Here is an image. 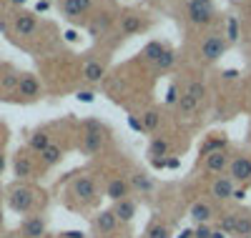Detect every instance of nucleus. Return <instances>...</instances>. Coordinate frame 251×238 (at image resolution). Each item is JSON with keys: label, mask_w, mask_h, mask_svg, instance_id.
<instances>
[{"label": "nucleus", "mask_w": 251, "mask_h": 238, "mask_svg": "<svg viewBox=\"0 0 251 238\" xmlns=\"http://www.w3.org/2000/svg\"><path fill=\"white\" fill-rule=\"evenodd\" d=\"M96 226H98L100 233H113L116 226H118V218L113 215V211H103V213L96 215Z\"/></svg>", "instance_id": "6ab92c4d"}, {"label": "nucleus", "mask_w": 251, "mask_h": 238, "mask_svg": "<svg viewBox=\"0 0 251 238\" xmlns=\"http://www.w3.org/2000/svg\"><path fill=\"white\" fill-rule=\"evenodd\" d=\"M60 238H86V236H83L80 231H63Z\"/></svg>", "instance_id": "58836bf2"}, {"label": "nucleus", "mask_w": 251, "mask_h": 238, "mask_svg": "<svg viewBox=\"0 0 251 238\" xmlns=\"http://www.w3.org/2000/svg\"><path fill=\"white\" fill-rule=\"evenodd\" d=\"M33 203H35L33 188H28V186H10V188H8V206H10L15 213H28V211H33Z\"/></svg>", "instance_id": "f257e3e1"}, {"label": "nucleus", "mask_w": 251, "mask_h": 238, "mask_svg": "<svg viewBox=\"0 0 251 238\" xmlns=\"http://www.w3.org/2000/svg\"><path fill=\"white\" fill-rule=\"evenodd\" d=\"M5 166H8V158H5V153H3V150H0V176L5 173Z\"/></svg>", "instance_id": "37998d69"}, {"label": "nucleus", "mask_w": 251, "mask_h": 238, "mask_svg": "<svg viewBox=\"0 0 251 238\" xmlns=\"http://www.w3.org/2000/svg\"><path fill=\"white\" fill-rule=\"evenodd\" d=\"M103 73H106V68H103L98 60L88 63V66H86V71H83V75H86V80H91V83H98V80L103 78Z\"/></svg>", "instance_id": "b1692460"}, {"label": "nucleus", "mask_w": 251, "mask_h": 238, "mask_svg": "<svg viewBox=\"0 0 251 238\" xmlns=\"http://www.w3.org/2000/svg\"><path fill=\"white\" fill-rule=\"evenodd\" d=\"M186 95L188 98H194L196 103L206 95V88H203V83L201 80H194V83H188V91H186Z\"/></svg>", "instance_id": "c85d7f7f"}, {"label": "nucleus", "mask_w": 251, "mask_h": 238, "mask_svg": "<svg viewBox=\"0 0 251 238\" xmlns=\"http://www.w3.org/2000/svg\"><path fill=\"white\" fill-rule=\"evenodd\" d=\"M73 196H75L80 203H96V198H98L96 181L88 178V176H78V178L73 181Z\"/></svg>", "instance_id": "7ed1b4c3"}, {"label": "nucleus", "mask_w": 251, "mask_h": 238, "mask_svg": "<svg viewBox=\"0 0 251 238\" xmlns=\"http://www.w3.org/2000/svg\"><path fill=\"white\" fill-rule=\"evenodd\" d=\"M93 98H96V95H93L91 91H80V93H78V100H80V103H93Z\"/></svg>", "instance_id": "e433bc0d"}, {"label": "nucleus", "mask_w": 251, "mask_h": 238, "mask_svg": "<svg viewBox=\"0 0 251 238\" xmlns=\"http://www.w3.org/2000/svg\"><path fill=\"white\" fill-rule=\"evenodd\" d=\"M151 166L161 170V168H166V158H151Z\"/></svg>", "instance_id": "a19ab883"}, {"label": "nucleus", "mask_w": 251, "mask_h": 238, "mask_svg": "<svg viewBox=\"0 0 251 238\" xmlns=\"http://www.w3.org/2000/svg\"><path fill=\"white\" fill-rule=\"evenodd\" d=\"M60 158H63V150H60V145H55V143H50L43 153H40V161H43V166H55V163H60Z\"/></svg>", "instance_id": "412c9836"}, {"label": "nucleus", "mask_w": 251, "mask_h": 238, "mask_svg": "<svg viewBox=\"0 0 251 238\" xmlns=\"http://www.w3.org/2000/svg\"><path fill=\"white\" fill-rule=\"evenodd\" d=\"M128 125L133 128V131H143V123L138 118H133V116H128Z\"/></svg>", "instance_id": "4c0bfd02"}, {"label": "nucleus", "mask_w": 251, "mask_h": 238, "mask_svg": "<svg viewBox=\"0 0 251 238\" xmlns=\"http://www.w3.org/2000/svg\"><path fill=\"white\" fill-rule=\"evenodd\" d=\"M178 238H194V231H183Z\"/></svg>", "instance_id": "de8ad7c7"}, {"label": "nucleus", "mask_w": 251, "mask_h": 238, "mask_svg": "<svg viewBox=\"0 0 251 238\" xmlns=\"http://www.w3.org/2000/svg\"><path fill=\"white\" fill-rule=\"evenodd\" d=\"M224 53H226V38H221V35H208V38L201 43V55H203V60H208V63L219 60Z\"/></svg>", "instance_id": "20e7f679"}, {"label": "nucleus", "mask_w": 251, "mask_h": 238, "mask_svg": "<svg viewBox=\"0 0 251 238\" xmlns=\"http://www.w3.org/2000/svg\"><path fill=\"white\" fill-rule=\"evenodd\" d=\"M178 166H181V161H178V158H166V168H174V170H176Z\"/></svg>", "instance_id": "79ce46f5"}, {"label": "nucleus", "mask_w": 251, "mask_h": 238, "mask_svg": "<svg viewBox=\"0 0 251 238\" xmlns=\"http://www.w3.org/2000/svg\"><path fill=\"white\" fill-rule=\"evenodd\" d=\"M141 123H143V131H156L158 123H161V113L158 111H149L141 118Z\"/></svg>", "instance_id": "cd10ccee"}, {"label": "nucleus", "mask_w": 251, "mask_h": 238, "mask_svg": "<svg viewBox=\"0 0 251 238\" xmlns=\"http://www.w3.org/2000/svg\"><path fill=\"white\" fill-rule=\"evenodd\" d=\"M106 196L111 198V201H123L126 196H128V183H126L123 178H113L111 183H108V188H106Z\"/></svg>", "instance_id": "f3484780"}, {"label": "nucleus", "mask_w": 251, "mask_h": 238, "mask_svg": "<svg viewBox=\"0 0 251 238\" xmlns=\"http://www.w3.org/2000/svg\"><path fill=\"white\" fill-rule=\"evenodd\" d=\"M86 136H83V150H86L88 156H96V153H100V148H103V133L98 131V125L96 123H86Z\"/></svg>", "instance_id": "0eeeda50"}, {"label": "nucleus", "mask_w": 251, "mask_h": 238, "mask_svg": "<svg viewBox=\"0 0 251 238\" xmlns=\"http://www.w3.org/2000/svg\"><path fill=\"white\" fill-rule=\"evenodd\" d=\"M75 38H78L75 30H68V33H66V40H75Z\"/></svg>", "instance_id": "49530a36"}, {"label": "nucleus", "mask_w": 251, "mask_h": 238, "mask_svg": "<svg viewBox=\"0 0 251 238\" xmlns=\"http://www.w3.org/2000/svg\"><path fill=\"white\" fill-rule=\"evenodd\" d=\"M33 173L35 168H33V158L28 156V150H18L13 158V176L18 181H25V178H33Z\"/></svg>", "instance_id": "39448f33"}, {"label": "nucleus", "mask_w": 251, "mask_h": 238, "mask_svg": "<svg viewBox=\"0 0 251 238\" xmlns=\"http://www.w3.org/2000/svg\"><path fill=\"white\" fill-rule=\"evenodd\" d=\"M23 100H35L40 95V83L33 73H20V83H18V91H15Z\"/></svg>", "instance_id": "423d86ee"}, {"label": "nucleus", "mask_w": 251, "mask_h": 238, "mask_svg": "<svg viewBox=\"0 0 251 238\" xmlns=\"http://www.w3.org/2000/svg\"><path fill=\"white\" fill-rule=\"evenodd\" d=\"M50 145V136H48V131H43V128H40V131H35L30 138H28V150L30 153H43V150Z\"/></svg>", "instance_id": "2eb2a0df"}, {"label": "nucleus", "mask_w": 251, "mask_h": 238, "mask_svg": "<svg viewBox=\"0 0 251 238\" xmlns=\"http://www.w3.org/2000/svg\"><path fill=\"white\" fill-rule=\"evenodd\" d=\"M211 236H214V231L208 228L206 223H203V226H199V228L194 231V238H211Z\"/></svg>", "instance_id": "c9c22d12"}, {"label": "nucleus", "mask_w": 251, "mask_h": 238, "mask_svg": "<svg viewBox=\"0 0 251 238\" xmlns=\"http://www.w3.org/2000/svg\"><path fill=\"white\" fill-rule=\"evenodd\" d=\"M149 153H151V158H163V156H169V143H166L163 138H153L151 145H149Z\"/></svg>", "instance_id": "393cba45"}, {"label": "nucleus", "mask_w": 251, "mask_h": 238, "mask_svg": "<svg viewBox=\"0 0 251 238\" xmlns=\"http://www.w3.org/2000/svg\"><path fill=\"white\" fill-rule=\"evenodd\" d=\"M149 238H169V228L161 226V223H151V228H149Z\"/></svg>", "instance_id": "72a5a7b5"}, {"label": "nucleus", "mask_w": 251, "mask_h": 238, "mask_svg": "<svg viewBox=\"0 0 251 238\" xmlns=\"http://www.w3.org/2000/svg\"><path fill=\"white\" fill-rule=\"evenodd\" d=\"M174 63H176V50L163 48V53H161L158 60L153 63V68H156V71H169V68H174Z\"/></svg>", "instance_id": "4be33fe9"}, {"label": "nucleus", "mask_w": 251, "mask_h": 238, "mask_svg": "<svg viewBox=\"0 0 251 238\" xmlns=\"http://www.w3.org/2000/svg\"><path fill=\"white\" fill-rule=\"evenodd\" d=\"M133 188H138V190H151V188H153V183H151L149 178H146L143 173H136V176H133Z\"/></svg>", "instance_id": "473e14b6"}, {"label": "nucleus", "mask_w": 251, "mask_h": 238, "mask_svg": "<svg viewBox=\"0 0 251 238\" xmlns=\"http://www.w3.org/2000/svg\"><path fill=\"white\" fill-rule=\"evenodd\" d=\"M161 53H163V46H161V43H149V46H146V48H143V55H146V58H149L151 63H156Z\"/></svg>", "instance_id": "2f4dec72"}, {"label": "nucleus", "mask_w": 251, "mask_h": 238, "mask_svg": "<svg viewBox=\"0 0 251 238\" xmlns=\"http://www.w3.org/2000/svg\"><path fill=\"white\" fill-rule=\"evenodd\" d=\"M186 13H188V20L194 25H208L216 18V8L211 0H188Z\"/></svg>", "instance_id": "f03ea898"}, {"label": "nucleus", "mask_w": 251, "mask_h": 238, "mask_svg": "<svg viewBox=\"0 0 251 238\" xmlns=\"http://www.w3.org/2000/svg\"><path fill=\"white\" fill-rule=\"evenodd\" d=\"M143 18L141 15H136V13H128V15H123V20H121V30H123V35H136V33H141L143 30Z\"/></svg>", "instance_id": "dca6fc26"}, {"label": "nucleus", "mask_w": 251, "mask_h": 238, "mask_svg": "<svg viewBox=\"0 0 251 238\" xmlns=\"http://www.w3.org/2000/svg\"><path fill=\"white\" fill-rule=\"evenodd\" d=\"M20 236L23 238H43L46 236V221L40 215H28V218L20 223Z\"/></svg>", "instance_id": "1a4fd4ad"}, {"label": "nucleus", "mask_w": 251, "mask_h": 238, "mask_svg": "<svg viewBox=\"0 0 251 238\" xmlns=\"http://www.w3.org/2000/svg\"><path fill=\"white\" fill-rule=\"evenodd\" d=\"M181 100V93H178V88H176V85H171V88H169V93H166V103H169V105H174V103H178Z\"/></svg>", "instance_id": "f704fd0d"}, {"label": "nucleus", "mask_w": 251, "mask_h": 238, "mask_svg": "<svg viewBox=\"0 0 251 238\" xmlns=\"http://www.w3.org/2000/svg\"><path fill=\"white\" fill-rule=\"evenodd\" d=\"M196 108H199V103H196L194 98H188L186 93L181 95V100H178V111H181L183 116H191V113L196 111Z\"/></svg>", "instance_id": "c756f323"}, {"label": "nucleus", "mask_w": 251, "mask_h": 238, "mask_svg": "<svg viewBox=\"0 0 251 238\" xmlns=\"http://www.w3.org/2000/svg\"><path fill=\"white\" fill-rule=\"evenodd\" d=\"M224 148H226V141H224V138H208V141L203 143V148H201V153H203V156L219 153V150H224Z\"/></svg>", "instance_id": "bb28decb"}, {"label": "nucleus", "mask_w": 251, "mask_h": 238, "mask_svg": "<svg viewBox=\"0 0 251 238\" xmlns=\"http://www.w3.org/2000/svg\"><path fill=\"white\" fill-rule=\"evenodd\" d=\"M234 221L236 218H224L221 221V231H234Z\"/></svg>", "instance_id": "ea45409f"}, {"label": "nucleus", "mask_w": 251, "mask_h": 238, "mask_svg": "<svg viewBox=\"0 0 251 238\" xmlns=\"http://www.w3.org/2000/svg\"><path fill=\"white\" fill-rule=\"evenodd\" d=\"M234 233L241 236V238L251 236V218H249V215H239V218L234 221Z\"/></svg>", "instance_id": "a878e982"}, {"label": "nucleus", "mask_w": 251, "mask_h": 238, "mask_svg": "<svg viewBox=\"0 0 251 238\" xmlns=\"http://www.w3.org/2000/svg\"><path fill=\"white\" fill-rule=\"evenodd\" d=\"M236 75H239L236 71H224V78H236Z\"/></svg>", "instance_id": "a18cd8bd"}, {"label": "nucleus", "mask_w": 251, "mask_h": 238, "mask_svg": "<svg viewBox=\"0 0 251 238\" xmlns=\"http://www.w3.org/2000/svg\"><path fill=\"white\" fill-rule=\"evenodd\" d=\"M93 5V0H60V10L66 18H80Z\"/></svg>", "instance_id": "9d476101"}, {"label": "nucleus", "mask_w": 251, "mask_h": 238, "mask_svg": "<svg viewBox=\"0 0 251 238\" xmlns=\"http://www.w3.org/2000/svg\"><path fill=\"white\" fill-rule=\"evenodd\" d=\"M211 238H226V233H224V231H214V236H211Z\"/></svg>", "instance_id": "09e8293b"}, {"label": "nucleus", "mask_w": 251, "mask_h": 238, "mask_svg": "<svg viewBox=\"0 0 251 238\" xmlns=\"http://www.w3.org/2000/svg\"><path fill=\"white\" fill-rule=\"evenodd\" d=\"M226 166H228L226 150H219V153H208V156H206V170H208V173H221Z\"/></svg>", "instance_id": "a211bd4d"}, {"label": "nucleus", "mask_w": 251, "mask_h": 238, "mask_svg": "<svg viewBox=\"0 0 251 238\" xmlns=\"http://www.w3.org/2000/svg\"><path fill=\"white\" fill-rule=\"evenodd\" d=\"M211 215H214V213H211V208H208L206 203H194V206H191V218H194L196 223H201V226H203L206 221H211Z\"/></svg>", "instance_id": "5701e85b"}, {"label": "nucleus", "mask_w": 251, "mask_h": 238, "mask_svg": "<svg viewBox=\"0 0 251 238\" xmlns=\"http://www.w3.org/2000/svg\"><path fill=\"white\" fill-rule=\"evenodd\" d=\"M228 40H231V43L239 40V20L236 18H228L226 20V43Z\"/></svg>", "instance_id": "7c9ffc66"}, {"label": "nucleus", "mask_w": 251, "mask_h": 238, "mask_svg": "<svg viewBox=\"0 0 251 238\" xmlns=\"http://www.w3.org/2000/svg\"><path fill=\"white\" fill-rule=\"evenodd\" d=\"M108 25H111V13H98V15H93L91 25H88L91 38H100V35H106V33H108Z\"/></svg>", "instance_id": "f8f14e48"}, {"label": "nucleus", "mask_w": 251, "mask_h": 238, "mask_svg": "<svg viewBox=\"0 0 251 238\" xmlns=\"http://www.w3.org/2000/svg\"><path fill=\"white\" fill-rule=\"evenodd\" d=\"M18 83H20V73L15 68H5V73L0 75V88H3L5 93H15Z\"/></svg>", "instance_id": "aec40b11"}, {"label": "nucleus", "mask_w": 251, "mask_h": 238, "mask_svg": "<svg viewBox=\"0 0 251 238\" xmlns=\"http://www.w3.org/2000/svg\"><path fill=\"white\" fill-rule=\"evenodd\" d=\"M43 10H48V3H46V0H40V3H38V13H43Z\"/></svg>", "instance_id": "c03bdc74"}, {"label": "nucleus", "mask_w": 251, "mask_h": 238, "mask_svg": "<svg viewBox=\"0 0 251 238\" xmlns=\"http://www.w3.org/2000/svg\"><path fill=\"white\" fill-rule=\"evenodd\" d=\"M35 30H38V18H35V13H20V15L15 18V33H18V35L28 38V35H33Z\"/></svg>", "instance_id": "9b49d317"}, {"label": "nucleus", "mask_w": 251, "mask_h": 238, "mask_svg": "<svg viewBox=\"0 0 251 238\" xmlns=\"http://www.w3.org/2000/svg\"><path fill=\"white\" fill-rule=\"evenodd\" d=\"M228 173H231V181H234V183H246V181H251V161L244 158V156L234 158L231 163H228Z\"/></svg>", "instance_id": "6e6552de"}, {"label": "nucleus", "mask_w": 251, "mask_h": 238, "mask_svg": "<svg viewBox=\"0 0 251 238\" xmlns=\"http://www.w3.org/2000/svg\"><path fill=\"white\" fill-rule=\"evenodd\" d=\"M113 215H116V218H118L121 223L133 221V215H136V203H133L131 198L118 201V203H116V208H113Z\"/></svg>", "instance_id": "4468645a"}, {"label": "nucleus", "mask_w": 251, "mask_h": 238, "mask_svg": "<svg viewBox=\"0 0 251 238\" xmlns=\"http://www.w3.org/2000/svg\"><path fill=\"white\" fill-rule=\"evenodd\" d=\"M234 181L231 178H216L214 186H211V193H214V198L219 201H226V198H234Z\"/></svg>", "instance_id": "ddd939ff"}]
</instances>
